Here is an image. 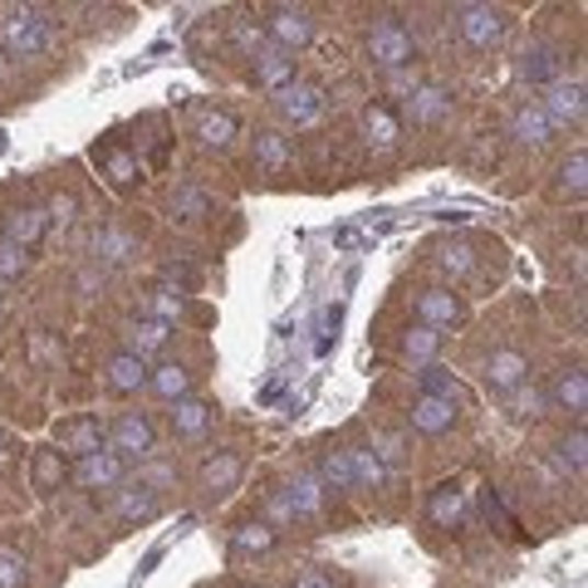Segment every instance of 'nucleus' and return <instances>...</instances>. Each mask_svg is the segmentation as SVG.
Listing matches in <instances>:
<instances>
[{"instance_id":"6e6552de","label":"nucleus","mask_w":588,"mask_h":588,"mask_svg":"<svg viewBox=\"0 0 588 588\" xmlns=\"http://www.w3.org/2000/svg\"><path fill=\"white\" fill-rule=\"evenodd\" d=\"M540 109L550 113L554 128H559V123H584V113H588V89H584V79H554Z\"/></svg>"},{"instance_id":"9b49d317","label":"nucleus","mask_w":588,"mask_h":588,"mask_svg":"<svg viewBox=\"0 0 588 588\" xmlns=\"http://www.w3.org/2000/svg\"><path fill=\"white\" fill-rule=\"evenodd\" d=\"M397 138H403V118H397L387 103H368L363 109V143L377 147V152H393Z\"/></svg>"},{"instance_id":"39448f33","label":"nucleus","mask_w":588,"mask_h":588,"mask_svg":"<svg viewBox=\"0 0 588 588\" xmlns=\"http://www.w3.org/2000/svg\"><path fill=\"white\" fill-rule=\"evenodd\" d=\"M152 446H157V432H152V422H147L143 412H123L118 422L109 427V451H113V456L147 461V456H152Z\"/></svg>"},{"instance_id":"f8f14e48","label":"nucleus","mask_w":588,"mask_h":588,"mask_svg":"<svg viewBox=\"0 0 588 588\" xmlns=\"http://www.w3.org/2000/svg\"><path fill=\"white\" fill-rule=\"evenodd\" d=\"M240 476H246L240 451H216V456L202 466V490L206 496H230V490L240 486Z\"/></svg>"},{"instance_id":"2f4dec72","label":"nucleus","mask_w":588,"mask_h":588,"mask_svg":"<svg viewBox=\"0 0 588 588\" xmlns=\"http://www.w3.org/2000/svg\"><path fill=\"white\" fill-rule=\"evenodd\" d=\"M240 123L230 118L226 109H206L202 118H196V138H202V147H226L230 138H236Z\"/></svg>"},{"instance_id":"4be33fe9","label":"nucleus","mask_w":588,"mask_h":588,"mask_svg":"<svg viewBox=\"0 0 588 588\" xmlns=\"http://www.w3.org/2000/svg\"><path fill=\"white\" fill-rule=\"evenodd\" d=\"M167 339H172V324H162V319H133L128 324V349L123 353H138V359H147V353H162L167 349Z\"/></svg>"},{"instance_id":"72a5a7b5","label":"nucleus","mask_w":588,"mask_h":588,"mask_svg":"<svg viewBox=\"0 0 588 588\" xmlns=\"http://www.w3.org/2000/svg\"><path fill=\"white\" fill-rule=\"evenodd\" d=\"M349 466H353V490H359V486L363 490H377L387 480V466L368 446H349Z\"/></svg>"},{"instance_id":"a18cd8bd","label":"nucleus","mask_w":588,"mask_h":588,"mask_svg":"<svg viewBox=\"0 0 588 588\" xmlns=\"http://www.w3.org/2000/svg\"><path fill=\"white\" fill-rule=\"evenodd\" d=\"M177 314H182V294L177 290H152V319H162V324H172Z\"/></svg>"},{"instance_id":"f704fd0d","label":"nucleus","mask_w":588,"mask_h":588,"mask_svg":"<svg viewBox=\"0 0 588 588\" xmlns=\"http://www.w3.org/2000/svg\"><path fill=\"white\" fill-rule=\"evenodd\" d=\"M437 265L446 270L451 280H466L471 270H476V250H471L466 240H446V246H437Z\"/></svg>"},{"instance_id":"dca6fc26","label":"nucleus","mask_w":588,"mask_h":588,"mask_svg":"<svg viewBox=\"0 0 588 588\" xmlns=\"http://www.w3.org/2000/svg\"><path fill=\"white\" fill-rule=\"evenodd\" d=\"M162 514V496H157V486H128V490H118V520L123 524H147V520H157Z\"/></svg>"},{"instance_id":"7c9ffc66","label":"nucleus","mask_w":588,"mask_h":588,"mask_svg":"<svg viewBox=\"0 0 588 588\" xmlns=\"http://www.w3.org/2000/svg\"><path fill=\"white\" fill-rule=\"evenodd\" d=\"M437 349H441V333H437V329H427V324H417V329H407V333H403V359H407V363L432 368Z\"/></svg>"},{"instance_id":"3c124183","label":"nucleus","mask_w":588,"mask_h":588,"mask_svg":"<svg viewBox=\"0 0 588 588\" xmlns=\"http://www.w3.org/2000/svg\"><path fill=\"white\" fill-rule=\"evenodd\" d=\"M387 83H393L397 93H412V89H417V79H412L407 69H393V74H387Z\"/></svg>"},{"instance_id":"5fc2aeb1","label":"nucleus","mask_w":588,"mask_h":588,"mask_svg":"<svg viewBox=\"0 0 588 588\" xmlns=\"http://www.w3.org/2000/svg\"><path fill=\"white\" fill-rule=\"evenodd\" d=\"M0 309H5V294H0Z\"/></svg>"},{"instance_id":"8fccbe9b","label":"nucleus","mask_w":588,"mask_h":588,"mask_svg":"<svg viewBox=\"0 0 588 588\" xmlns=\"http://www.w3.org/2000/svg\"><path fill=\"white\" fill-rule=\"evenodd\" d=\"M294 588H333L329 574H319V569H304L299 579H294Z\"/></svg>"},{"instance_id":"0eeeda50","label":"nucleus","mask_w":588,"mask_h":588,"mask_svg":"<svg viewBox=\"0 0 588 588\" xmlns=\"http://www.w3.org/2000/svg\"><path fill=\"white\" fill-rule=\"evenodd\" d=\"M69 476L79 480L83 490H109V486H123V476H128V461H123V456H113V451L103 446V451H93V456L74 461V466H69Z\"/></svg>"},{"instance_id":"c85d7f7f","label":"nucleus","mask_w":588,"mask_h":588,"mask_svg":"<svg viewBox=\"0 0 588 588\" xmlns=\"http://www.w3.org/2000/svg\"><path fill=\"white\" fill-rule=\"evenodd\" d=\"M133 250H138V240H133L128 230H118V226H103L99 236H93V256H99L103 265H123Z\"/></svg>"},{"instance_id":"5701e85b","label":"nucleus","mask_w":588,"mask_h":588,"mask_svg":"<svg viewBox=\"0 0 588 588\" xmlns=\"http://www.w3.org/2000/svg\"><path fill=\"white\" fill-rule=\"evenodd\" d=\"M109 387L113 393H143L147 387V359H138V353H113L109 359Z\"/></svg>"},{"instance_id":"423d86ee","label":"nucleus","mask_w":588,"mask_h":588,"mask_svg":"<svg viewBox=\"0 0 588 588\" xmlns=\"http://www.w3.org/2000/svg\"><path fill=\"white\" fill-rule=\"evenodd\" d=\"M275 109H280V118H285L290 128H309V123L324 118V89H319V83H299V79H294L290 89L275 93Z\"/></svg>"},{"instance_id":"4468645a","label":"nucleus","mask_w":588,"mask_h":588,"mask_svg":"<svg viewBox=\"0 0 588 588\" xmlns=\"http://www.w3.org/2000/svg\"><path fill=\"white\" fill-rule=\"evenodd\" d=\"M45 230H49L45 206H20V212L5 216V236H0V240H10V246L30 250V246H39V236H45Z\"/></svg>"},{"instance_id":"de8ad7c7","label":"nucleus","mask_w":588,"mask_h":588,"mask_svg":"<svg viewBox=\"0 0 588 588\" xmlns=\"http://www.w3.org/2000/svg\"><path fill=\"white\" fill-rule=\"evenodd\" d=\"M109 172H113V182H133V177H138V162H133L128 152H113L109 157Z\"/></svg>"},{"instance_id":"412c9836","label":"nucleus","mask_w":588,"mask_h":588,"mask_svg":"<svg viewBox=\"0 0 588 588\" xmlns=\"http://www.w3.org/2000/svg\"><path fill=\"white\" fill-rule=\"evenodd\" d=\"M451 422H456V407L441 403V397L422 393V397L412 403V427H417L422 437H441V432H451Z\"/></svg>"},{"instance_id":"a211bd4d","label":"nucleus","mask_w":588,"mask_h":588,"mask_svg":"<svg viewBox=\"0 0 588 588\" xmlns=\"http://www.w3.org/2000/svg\"><path fill=\"white\" fill-rule=\"evenodd\" d=\"M147 393H157L162 403H182V397H192V373L182 363H157L147 368Z\"/></svg>"},{"instance_id":"f3484780","label":"nucleus","mask_w":588,"mask_h":588,"mask_svg":"<svg viewBox=\"0 0 588 588\" xmlns=\"http://www.w3.org/2000/svg\"><path fill=\"white\" fill-rule=\"evenodd\" d=\"M524 377H530V363H524V353H514V349L490 353L486 383L496 387V393H514V387H524Z\"/></svg>"},{"instance_id":"aec40b11","label":"nucleus","mask_w":588,"mask_h":588,"mask_svg":"<svg viewBox=\"0 0 588 588\" xmlns=\"http://www.w3.org/2000/svg\"><path fill=\"white\" fill-rule=\"evenodd\" d=\"M256 83L260 89H290L294 83V55H285V49H275V45H265L256 55Z\"/></svg>"},{"instance_id":"37998d69","label":"nucleus","mask_w":588,"mask_h":588,"mask_svg":"<svg viewBox=\"0 0 588 588\" xmlns=\"http://www.w3.org/2000/svg\"><path fill=\"white\" fill-rule=\"evenodd\" d=\"M172 212L177 216H206V212H212V196L196 192V186H186V192L172 196Z\"/></svg>"},{"instance_id":"393cba45","label":"nucleus","mask_w":588,"mask_h":588,"mask_svg":"<svg viewBox=\"0 0 588 588\" xmlns=\"http://www.w3.org/2000/svg\"><path fill=\"white\" fill-rule=\"evenodd\" d=\"M206 427H212V407H206L202 397H182V403H172V432L177 437H202Z\"/></svg>"},{"instance_id":"c9c22d12","label":"nucleus","mask_w":588,"mask_h":588,"mask_svg":"<svg viewBox=\"0 0 588 588\" xmlns=\"http://www.w3.org/2000/svg\"><path fill=\"white\" fill-rule=\"evenodd\" d=\"M319 486L353 490V466H349V451H329V456L319 461Z\"/></svg>"},{"instance_id":"f257e3e1","label":"nucleus","mask_w":588,"mask_h":588,"mask_svg":"<svg viewBox=\"0 0 588 588\" xmlns=\"http://www.w3.org/2000/svg\"><path fill=\"white\" fill-rule=\"evenodd\" d=\"M49 15L39 5H10L5 20H0V49L10 59H35L49 49Z\"/></svg>"},{"instance_id":"6ab92c4d","label":"nucleus","mask_w":588,"mask_h":588,"mask_svg":"<svg viewBox=\"0 0 588 588\" xmlns=\"http://www.w3.org/2000/svg\"><path fill=\"white\" fill-rule=\"evenodd\" d=\"M510 133H514V143H524V147H544L554 138V123H550V113H544L540 103H524V109H514Z\"/></svg>"},{"instance_id":"864d4df0","label":"nucleus","mask_w":588,"mask_h":588,"mask_svg":"<svg viewBox=\"0 0 588 588\" xmlns=\"http://www.w3.org/2000/svg\"><path fill=\"white\" fill-rule=\"evenodd\" d=\"M5 74H10V55H5V49H0V79H5Z\"/></svg>"},{"instance_id":"7ed1b4c3","label":"nucleus","mask_w":588,"mask_h":588,"mask_svg":"<svg viewBox=\"0 0 588 588\" xmlns=\"http://www.w3.org/2000/svg\"><path fill=\"white\" fill-rule=\"evenodd\" d=\"M456 30L471 49H490L510 35V15L500 5H461L456 10Z\"/></svg>"},{"instance_id":"a878e982","label":"nucleus","mask_w":588,"mask_h":588,"mask_svg":"<svg viewBox=\"0 0 588 588\" xmlns=\"http://www.w3.org/2000/svg\"><path fill=\"white\" fill-rule=\"evenodd\" d=\"M275 540H280V534L270 530L265 520H240L236 534H230V550H236V554H270V550H275Z\"/></svg>"},{"instance_id":"58836bf2","label":"nucleus","mask_w":588,"mask_h":588,"mask_svg":"<svg viewBox=\"0 0 588 588\" xmlns=\"http://www.w3.org/2000/svg\"><path fill=\"white\" fill-rule=\"evenodd\" d=\"M256 157L265 167H285L290 162V138H285V133H260V138H256Z\"/></svg>"},{"instance_id":"79ce46f5","label":"nucleus","mask_w":588,"mask_h":588,"mask_svg":"<svg viewBox=\"0 0 588 588\" xmlns=\"http://www.w3.org/2000/svg\"><path fill=\"white\" fill-rule=\"evenodd\" d=\"M30 270V256L20 246H10V240H0V280H20Z\"/></svg>"},{"instance_id":"ea45409f","label":"nucleus","mask_w":588,"mask_h":588,"mask_svg":"<svg viewBox=\"0 0 588 588\" xmlns=\"http://www.w3.org/2000/svg\"><path fill=\"white\" fill-rule=\"evenodd\" d=\"M25 579H30V564L20 554L0 550V588H25Z\"/></svg>"},{"instance_id":"20e7f679","label":"nucleus","mask_w":588,"mask_h":588,"mask_svg":"<svg viewBox=\"0 0 588 588\" xmlns=\"http://www.w3.org/2000/svg\"><path fill=\"white\" fill-rule=\"evenodd\" d=\"M314 10H304V5H275L270 10V20H265V39L275 49H285V55H294V49H304L314 39Z\"/></svg>"},{"instance_id":"e433bc0d","label":"nucleus","mask_w":588,"mask_h":588,"mask_svg":"<svg viewBox=\"0 0 588 588\" xmlns=\"http://www.w3.org/2000/svg\"><path fill=\"white\" fill-rule=\"evenodd\" d=\"M554 461H559L564 471H574V476H584V466H588V437H584V427H574V432L559 441Z\"/></svg>"},{"instance_id":"f03ea898","label":"nucleus","mask_w":588,"mask_h":588,"mask_svg":"<svg viewBox=\"0 0 588 588\" xmlns=\"http://www.w3.org/2000/svg\"><path fill=\"white\" fill-rule=\"evenodd\" d=\"M368 59H373V65L383 69V74L412 69V59H417L412 30H407L403 20H377V25L368 30Z\"/></svg>"},{"instance_id":"b1692460","label":"nucleus","mask_w":588,"mask_h":588,"mask_svg":"<svg viewBox=\"0 0 588 588\" xmlns=\"http://www.w3.org/2000/svg\"><path fill=\"white\" fill-rule=\"evenodd\" d=\"M550 397H554V407H564V412H584V407H588V377H584V368H564V373L554 377Z\"/></svg>"},{"instance_id":"2eb2a0df","label":"nucleus","mask_w":588,"mask_h":588,"mask_svg":"<svg viewBox=\"0 0 588 588\" xmlns=\"http://www.w3.org/2000/svg\"><path fill=\"white\" fill-rule=\"evenodd\" d=\"M407 113H412V123H441L451 113V89H441V83H417L412 93H407Z\"/></svg>"},{"instance_id":"cd10ccee","label":"nucleus","mask_w":588,"mask_h":588,"mask_svg":"<svg viewBox=\"0 0 588 588\" xmlns=\"http://www.w3.org/2000/svg\"><path fill=\"white\" fill-rule=\"evenodd\" d=\"M280 496L290 500V510H294V520L299 514H319L324 510V486H319V476H294Z\"/></svg>"},{"instance_id":"603ef678","label":"nucleus","mask_w":588,"mask_h":588,"mask_svg":"<svg viewBox=\"0 0 588 588\" xmlns=\"http://www.w3.org/2000/svg\"><path fill=\"white\" fill-rule=\"evenodd\" d=\"M5 456H10V437L0 432V466H5Z\"/></svg>"},{"instance_id":"4c0bfd02","label":"nucleus","mask_w":588,"mask_h":588,"mask_svg":"<svg viewBox=\"0 0 588 588\" xmlns=\"http://www.w3.org/2000/svg\"><path fill=\"white\" fill-rule=\"evenodd\" d=\"M422 377H427V393L441 397V403H451V407H461V403H466V387H461L456 377H446V373H441V368H427Z\"/></svg>"},{"instance_id":"ddd939ff","label":"nucleus","mask_w":588,"mask_h":588,"mask_svg":"<svg viewBox=\"0 0 588 588\" xmlns=\"http://www.w3.org/2000/svg\"><path fill=\"white\" fill-rule=\"evenodd\" d=\"M30 480H35L39 496H55V490L69 480V456L59 446H39L35 461H30Z\"/></svg>"},{"instance_id":"09e8293b","label":"nucleus","mask_w":588,"mask_h":588,"mask_svg":"<svg viewBox=\"0 0 588 588\" xmlns=\"http://www.w3.org/2000/svg\"><path fill=\"white\" fill-rule=\"evenodd\" d=\"M290 520H294L290 500H285V496H275V500H270V520H265V524H270V530H275V524H290Z\"/></svg>"},{"instance_id":"bb28decb","label":"nucleus","mask_w":588,"mask_h":588,"mask_svg":"<svg viewBox=\"0 0 588 588\" xmlns=\"http://www.w3.org/2000/svg\"><path fill=\"white\" fill-rule=\"evenodd\" d=\"M520 74H524L530 83H554V79H564V59H559V49H554V45H534L530 55H524Z\"/></svg>"},{"instance_id":"c756f323","label":"nucleus","mask_w":588,"mask_h":588,"mask_svg":"<svg viewBox=\"0 0 588 588\" xmlns=\"http://www.w3.org/2000/svg\"><path fill=\"white\" fill-rule=\"evenodd\" d=\"M427 514H432L441 530H451V524L466 520V496H461L456 486H437L432 500H427Z\"/></svg>"},{"instance_id":"473e14b6","label":"nucleus","mask_w":588,"mask_h":588,"mask_svg":"<svg viewBox=\"0 0 588 588\" xmlns=\"http://www.w3.org/2000/svg\"><path fill=\"white\" fill-rule=\"evenodd\" d=\"M554 186H559V196H574V202L588 192V152L584 147H574V152L559 162V182Z\"/></svg>"},{"instance_id":"a19ab883","label":"nucleus","mask_w":588,"mask_h":588,"mask_svg":"<svg viewBox=\"0 0 588 588\" xmlns=\"http://www.w3.org/2000/svg\"><path fill=\"white\" fill-rule=\"evenodd\" d=\"M368 451H373L383 466H397V461H403V437H397V432H373Z\"/></svg>"},{"instance_id":"1a4fd4ad","label":"nucleus","mask_w":588,"mask_h":588,"mask_svg":"<svg viewBox=\"0 0 588 588\" xmlns=\"http://www.w3.org/2000/svg\"><path fill=\"white\" fill-rule=\"evenodd\" d=\"M55 446L65 451V456L83 461V456H93V451L109 446V432H103L99 417H69V422L55 432Z\"/></svg>"},{"instance_id":"c03bdc74","label":"nucleus","mask_w":588,"mask_h":588,"mask_svg":"<svg viewBox=\"0 0 588 588\" xmlns=\"http://www.w3.org/2000/svg\"><path fill=\"white\" fill-rule=\"evenodd\" d=\"M230 35H236V45H240V49H246V55H250V59H256V55H260V49H265V45H270V39H265V30H260V25H250V20H236V30H230Z\"/></svg>"},{"instance_id":"49530a36","label":"nucleus","mask_w":588,"mask_h":588,"mask_svg":"<svg viewBox=\"0 0 588 588\" xmlns=\"http://www.w3.org/2000/svg\"><path fill=\"white\" fill-rule=\"evenodd\" d=\"M74 212H79V202H74V196H69V192H65V196H55V202H49V206H45L49 226H55V220H59V226H69V220H74Z\"/></svg>"},{"instance_id":"9d476101","label":"nucleus","mask_w":588,"mask_h":588,"mask_svg":"<svg viewBox=\"0 0 588 588\" xmlns=\"http://www.w3.org/2000/svg\"><path fill=\"white\" fill-rule=\"evenodd\" d=\"M417 319L427 324V329H456L461 319H466V299L451 290H422L417 294Z\"/></svg>"}]
</instances>
